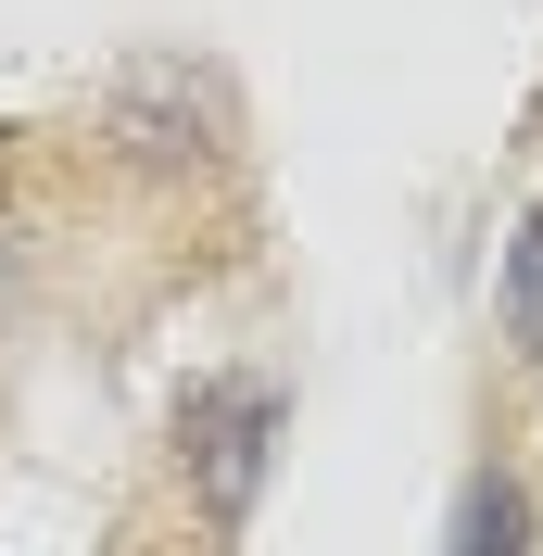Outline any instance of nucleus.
<instances>
[{
    "mask_svg": "<svg viewBox=\"0 0 543 556\" xmlns=\"http://www.w3.org/2000/svg\"><path fill=\"white\" fill-rule=\"evenodd\" d=\"M266 443H278V392L266 380H228V392L190 405V481H203V519H240V506H253Z\"/></svg>",
    "mask_w": 543,
    "mask_h": 556,
    "instance_id": "obj_1",
    "label": "nucleus"
},
{
    "mask_svg": "<svg viewBox=\"0 0 543 556\" xmlns=\"http://www.w3.org/2000/svg\"><path fill=\"white\" fill-rule=\"evenodd\" d=\"M442 556H531V493H518L506 468H480V481L455 493V544Z\"/></svg>",
    "mask_w": 543,
    "mask_h": 556,
    "instance_id": "obj_2",
    "label": "nucleus"
},
{
    "mask_svg": "<svg viewBox=\"0 0 543 556\" xmlns=\"http://www.w3.org/2000/svg\"><path fill=\"white\" fill-rule=\"evenodd\" d=\"M506 342L543 367V203L518 215V241H506Z\"/></svg>",
    "mask_w": 543,
    "mask_h": 556,
    "instance_id": "obj_3",
    "label": "nucleus"
}]
</instances>
